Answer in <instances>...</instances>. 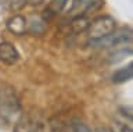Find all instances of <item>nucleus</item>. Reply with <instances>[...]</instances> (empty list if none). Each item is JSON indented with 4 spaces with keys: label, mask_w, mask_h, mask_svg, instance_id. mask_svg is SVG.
Returning <instances> with one entry per match:
<instances>
[{
    "label": "nucleus",
    "mask_w": 133,
    "mask_h": 132,
    "mask_svg": "<svg viewBox=\"0 0 133 132\" xmlns=\"http://www.w3.org/2000/svg\"><path fill=\"white\" fill-rule=\"evenodd\" d=\"M19 60V53L10 42L0 43V61L6 65H14Z\"/></svg>",
    "instance_id": "nucleus-5"
},
{
    "label": "nucleus",
    "mask_w": 133,
    "mask_h": 132,
    "mask_svg": "<svg viewBox=\"0 0 133 132\" xmlns=\"http://www.w3.org/2000/svg\"><path fill=\"white\" fill-rule=\"evenodd\" d=\"M122 120H119L118 117H115L114 124H112V131L114 132H133L132 131V117H128V115L121 114Z\"/></svg>",
    "instance_id": "nucleus-9"
},
{
    "label": "nucleus",
    "mask_w": 133,
    "mask_h": 132,
    "mask_svg": "<svg viewBox=\"0 0 133 132\" xmlns=\"http://www.w3.org/2000/svg\"><path fill=\"white\" fill-rule=\"evenodd\" d=\"M116 22L111 15H100V17L94 18L93 21H90V25L87 28V35L89 39H100L111 34L115 29Z\"/></svg>",
    "instance_id": "nucleus-3"
},
{
    "label": "nucleus",
    "mask_w": 133,
    "mask_h": 132,
    "mask_svg": "<svg viewBox=\"0 0 133 132\" xmlns=\"http://www.w3.org/2000/svg\"><path fill=\"white\" fill-rule=\"evenodd\" d=\"M36 132H53V128H51V124H37L36 127Z\"/></svg>",
    "instance_id": "nucleus-16"
},
{
    "label": "nucleus",
    "mask_w": 133,
    "mask_h": 132,
    "mask_svg": "<svg viewBox=\"0 0 133 132\" xmlns=\"http://www.w3.org/2000/svg\"><path fill=\"white\" fill-rule=\"evenodd\" d=\"M6 3V0H0V4H4Z\"/></svg>",
    "instance_id": "nucleus-19"
},
{
    "label": "nucleus",
    "mask_w": 133,
    "mask_h": 132,
    "mask_svg": "<svg viewBox=\"0 0 133 132\" xmlns=\"http://www.w3.org/2000/svg\"><path fill=\"white\" fill-rule=\"evenodd\" d=\"M94 132H114L112 129H108V128H97Z\"/></svg>",
    "instance_id": "nucleus-18"
},
{
    "label": "nucleus",
    "mask_w": 133,
    "mask_h": 132,
    "mask_svg": "<svg viewBox=\"0 0 133 132\" xmlns=\"http://www.w3.org/2000/svg\"><path fill=\"white\" fill-rule=\"evenodd\" d=\"M6 25H7V29L10 31L11 34L22 36V35H25V32H26L28 22H26V20H25V17L17 14V15H14V17H11L8 20Z\"/></svg>",
    "instance_id": "nucleus-6"
},
{
    "label": "nucleus",
    "mask_w": 133,
    "mask_h": 132,
    "mask_svg": "<svg viewBox=\"0 0 133 132\" xmlns=\"http://www.w3.org/2000/svg\"><path fill=\"white\" fill-rule=\"evenodd\" d=\"M25 4H26V0H10V9L11 11H19L22 10Z\"/></svg>",
    "instance_id": "nucleus-14"
},
{
    "label": "nucleus",
    "mask_w": 133,
    "mask_h": 132,
    "mask_svg": "<svg viewBox=\"0 0 133 132\" xmlns=\"http://www.w3.org/2000/svg\"><path fill=\"white\" fill-rule=\"evenodd\" d=\"M132 77H133V64L129 63L126 67L116 70V71L112 74L111 79L114 84H125V82L130 81Z\"/></svg>",
    "instance_id": "nucleus-8"
},
{
    "label": "nucleus",
    "mask_w": 133,
    "mask_h": 132,
    "mask_svg": "<svg viewBox=\"0 0 133 132\" xmlns=\"http://www.w3.org/2000/svg\"><path fill=\"white\" fill-rule=\"evenodd\" d=\"M44 21H37V22H32L29 24V27H26V31H29L32 35H42L46 29L44 27Z\"/></svg>",
    "instance_id": "nucleus-13"
},
{
    "label": "nucleus",
    "mask_w": 133,
    "mask_h": 132,
    "mask_svg": "<svg viewBox=\"0 0 133 132\" xmlns=\"http://www.w3.org/2000/svg\"><path fill=\"white\" fill-rule=\"evenodd\" d=\"M133 32L130 28H121V29H114L111 34H108L104 38L100 39H89L87 45L91 47H97V49H112L121 45L129 43L132 40Z\"/></svg>",
    "instance_id": "nucleus-2"
},
{
    "label": "nucleus",
    "mask_w": 133,
    "mask_h": 132,
    "mask_svg": "<svg viewBox=\"0 0 133 132\" xmlns=\"http://www.w3.org/2000/svg\"><path fill=\"white\" fill-rule=\"evenodd\" d=\"M74 131L75 132H91V129L87 125H85V124L82 122H76L74 124Z\"/></svg>",
    "instance_id": "nucleus-15"
},
{
    "label": "nucleus",
    "mask_w": 133,
    "mask_h": 132,
    "mask_svg": "<svg viewBox=\"0 0 133 132\" xmlns=\"http://www.w3.org/2000/svg\"><path fill=\"white\" fill-rule=\"evenodd\" d=\"M103 6H104V0H74L68 13L71 17H79V15H85L87 13L97 11Z\"/></svg>",
    "instance_id": "nucleus-4"
},
{
    "label": "nucleus",
    "mask_w": 133,
    "mask_h": 132,
    "mask_svg": "<svg viewBox=\"0 0 133 132\" xmlns=\"http://www.w3.org/2000/svg\"><path fill=\"white\" fill-rule=\"evenodd\" d=\"M90 25V21L87 20L85 15H79V17H72V21H71L69 27H71V31L74 34H82L85 32Z\"/></svg>",
    "instance_id": "nucleus-10"
},
{
    "label": "nucleus",
    "mask_w": 133,
    "mask_h": 132,
    "mask_svg": "<svg viewBox=\"0 0 133 132\" xmlns=\"http://www.w3.org/2000/svg\"><path fill=\"white\" fill-rule=\"evenodd\" d=\"M21 115V103L11 88L0 90V117L6 122L15 121Z\"/></svg>",
    "instance_id": "nucleus-1"
},
{
    "label": "nucleus",
    "mask_w": 133,
    "mask_h": 132,
    "mask_svg": "<svg viewBox=\"0 0 133 132\" xmlns=\"http://www.w3.org/2000/svg\"><path fill=\"white\" fill-rule=\"evenodd\" d=\"M12 132H33V122L29 115H21L15 121Z\"/></svg>",
    "instance_id": "nucleus-11"
},
{
    "label": "nucleus",
    "mask_w": 133,
    "mask_h": 132,
    "mask_svg": "<svg viewBox=\"0 0 133 132\" xmlns=\"http://www.w3.org/2000/svg\"><path fill=\"white\" fill-rule=\"evenodd\" d=\"M66 2H68V0H51V2L49 3V6L46 7L44 11H43V15H42V17H43V21L44 22L51 21L57 14H60L61 11L64 10Z\"/></svg>",
    "instance_id": "nucleus-7"
},
{
    "label": "nucleus",
    "mask_w": 133,
    "mask_h": 132,
    "mask_svg": "<svg viewBox=\"0 0 133 132\" xmlns=\"http://www.w3.org/2000/svg\"><path fill=\"white\" fill-rule=\"evenodd\" d=\"M44 0H26V4H31V6H40Z\"/></svg>",
    "instance_id": "nucleus-17"
},
{
    "label": "nucleus",
    "mask_w": 133,
    "mask_h": 132,
    "mask_svg": "<svg viewBox=\"0 0 133 132\" xmlns=\"http://www.w3.org/2000/svg\"><path fill=\"white\" fill-rule=\"evenodd\" d=\"M132 56V49L128 47V49H121V50H114V53H111L110 56L107 57V63L108 64H116L119 61H122L123 59Z\"/></svg>",
    "instance_id": "nucleus-12"
}]
</instances>
